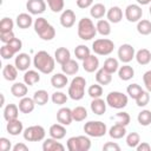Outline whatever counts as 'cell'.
<instances>
[{
	"mask_svg": "<svg viewBox=\"0 0 151 151\" xmlns=\"http://www.w3.org/2000/svg\"><path fill=\"white\" fill-rule=\"evenodd\" d=\"M134 100H136L137 106H139V107H144V106H146V105L149 104V101H150V92L143 90L142 93H140Z\"/></svg>",
	"mask_w": 151,
	"mask_h": 151,
	"instance_id": "cell-44",
	"label": "cell"
},
{
	"mask_svg": "<svg viewBox=\"0 0 151 151\" xmlns=\"http://www.w3.org/2000/svg\"><path fill=\"white\" fill-rule=\"evenodd\" d=\"M87 94H88L92 99H94V98H100L101 94H103V87H101V85H100V84H93V85H91V86L88 87V90H87Z\"/></svg>",
	"mask_w": 151,
	"mask_h": 151,
	"instance_id": "cell-43",
	"label": "cell"
},
{
	"mask_svg": "<svg viewBox=\"0 0 151 151\" xmlns=\"http://www.w3.org/2000/svg\"><path fill=\"white\" fill-rule=\"evenodd\" d=\"M97 27L90 18H81L78 22V37L81 40H91L97 34Z\"/></svg>",
	"mask_w": 151,
	"mask_h": 151,
	"instance_id": "cell-3",
	"label": "cell"
},
{
	"mask_svg": "<svg viewBox=\"0 0 151 151\" xmlns=\"http://www.w3.org/2000/svg\"><path fill=\"white\" fill-rule=\"evenodd\" d=\"M22 136L24 139L27 142H40L44 140L46 136V131L41 125H32L24 130Z\"/></svg>",
	"mask_w": 151,
	"mask_h": 151,
	"instance_id": "cell-8",
	"label": "cell"
},
{
	"mask_svg": "<svg viewBox=\"0 0 151 151\" xmlns=\"http://www.w3.org/2000/svg\"><path fill=\"white\" fill-rule=\"evenodd\" d=\"M137 31L142 35H149L151 33V21L147 19H142L137 22Z\"/></svg>",
	"mask_w": 151,
	"mask_h": 151,
	"instance_id": "cell-36",
	"label": "cell"
},
{
	"mask_svg": "<svg viewBox=\"0 0 151 151\" xmlns=\"http://www.w3.org/2000/svg\"><path fill=\"white\" fill-rule=\"evenodd\" d=\"M137 120L142 126H149L151 124V111L142 110L137 116Z\"/></svg>",
	"mask_w": 151,
	"mask_h": 151,
	"instance_id": "cell-39",
	"label": "cell"
},
{
	"mask_svg": "<svg viewBox=\"0 0 151 151\" xmlns=\"http://www.w3.org/2000/svg\"><path fill=\"white\" fill-rule=\"evenodd\" d=\"M72 117L76 122H83L87 118V111L84 106H77L72 110Z\"/></svg>",
	"mask_w": 151,
	"mask_h": 151,
	"instance_id": "cell-38",
	"label": "cell"
},
{
	"mask_svg": "<svg viewBox=\"0 0 151 151\" xmlns=\"http://www.w3.org/2000/svg\"><path fill=\"white\" fill-rule=\"evenodd\" d=\"M93 4V0H77V6L79 8H87Z\"/></svg>",
	"mask_w": 151,
	"mask_h": 151,
	"instance_id": "cell-58",
	"label": "cell"
},
{
	"mask_svg": "<svg viewBox=\"0 0 151 151\" xmlns=\"http://www.w3.org/2000/svg\"><path fill=\"white\" fill-rule=\"evenodd\" d=\"M114 118H116V123H118V124H122V125H124V126H127L129 124H130V120H131V118H130V114L127 113V112H118L116 116H114Z\"/></svg>",
	"mask_w": 151,
	"mask_h": 151,
	"instance_id": "cell-50",
	"label": "cell"
},
{
	"mask_svg": "<svg viewBox=\"0 0 151 151\" xmlns=\"http://www.w3.org/2000/svg\"><path fill=\"white\" fill-rule=\"evenodd\" d=\"M86 80L83 77H74L68 86V97L73 100H80L85 96Z\"/></svg>",
	"mask_w": 151,
	"mask_h": 151,
	"instance_id": "cell-4",
	"label": "cell"
},
{
	"mask_svg": "<svg viewBox=\"0 0 151 151\" xmlns=\"http://www.w3.org/2000/svg\"><path fill=\"white\" fill-rule=\"evenodd\" d=\"M27 85L25 83H14L11 86V93L15 97V98H24L27 94Z\"/></svg>",
	"mask_w": 151,
	"mask_h": 151,
	"instance_id": "cell-28",
	"label": "cell"
},
{
	"mask_svg": "<svg viewBox=\"0 0 151 151\" xmlns=\"http://www.w3.org/2000/svg\"><path fill=\"white\" fill-rule=\"evenodd\" d=\"M66 146L70 151H78V143H77V137H71L67 139Z\"/></svg>",
	"mask_w": 151,
	"mask_h": 151,
	"instance_id": "cell-57",
	"label": "cell"
},
{
	"mask_svg": "<svg viewBox=\"0 0 151 151\" xmlns=\"http://www.w3.org/2000/svg\"><path fill=\"white\" fill-rule=\"evenodd\" d=\"M106 101H104L101 98H94L91 101V111L94 114L101 116L106 112Z\"/></svg>",
	"mask_w": 151,
	"mask_h": 151,
	"instance_id": "cell-21",
	"label": "cell"
},
{
	"mask_svg": "<svg viewBox=\"0 0 151 151\" xmlns=\"http://www.w3.org/2000/svg\"><path fill=\"white\" fill-rule=\"evenodd\" d=\"M109 134L111 138L113 139H120L126 134V126L116 123L113 126H111V129L109 130Z\"/></svg>",
	"mask_w": 151,
	"mask_h": 151,
	"instance_id": "cell-31",
	"label": "cell"
},
{
	"mask_svg": "<svg viewBox=\"0 0 151 151\" xmlns=\"http://www.w3.org/2000/svg\"><path fill=\"white\" fill-rule=\"evenodd\" d=\"M90 54H91L90 48H88L86 45H78V46L74 48V55H76V58L79 59V60H85Z\"/></svg>",
	"mask_w": 151,
	"mask_h": 151,
	"instance_id": "cell-40",
	"label": "cell"
},
{
	"mask_svg": "<svg viewBox=\"0 0 151 151\" xmlns=\"http://www.w3.org/2000/svg\"><path fill=\"white\" fill-rule=\"evenodd\" d=\"M98 67H99V59L94 54H90L85 60H83V68L88 73L97 71Z\"/></svg>",
	"mask_w": 151,
	"mask_h": 151,
	"instance_id": "cell-15",
	"label": "cell"
},
{
	"mask_svg": "<svg viewBox=\"0 0 151 151\" xmlns=\"http://www.w3.org/2000/svg\"><path fill=\"white\" fill-rule=\"evenodd\" d=\"M96 27H97V32L104 37H106L111 33V25H110L109 20H103V19L98 20Z\"/></svg>",
	"mask_w": 151,
	"mask_h": 151,
	"instance_id": "cell-37",
	"label": "cell"
},
{
	"mask_svg": "<svg viewBox=\"0 0 151 151\" xmlns=\"http://www.w3.org/2000/svg\"><path fill=\"white\" fill-rule=\"evenodd\" d=\"M4 103H5V98H4V94H1V104H0V106H4Z\"/></svg>",
	"mask_w": 151,
	"mask_h": 151,
	"instance_id": "cell-62",
	"label": "cell"
},
{
	"mask_svg": "<svg viewBox=\"0 0 151 151\" xmlns=\"http://www.w3.org/2000/svg\"><path fill=\"white\" fill-rule=\"evenodd\" d=\"M61 71L66 76H74L79 71V65H78V63L76 60L70 59L68 61H66L65 64L61 65Z\"/></svg>",
	"mask_w": 151,
	"mask_h": 151,
	"instance_id": "cell-25",
	"label": "cell"
},
{
	"mask_svg": "<svg viewBox=\"0 0 151 151\" xmlns=\"http://www.w3.org/2000/svg\"><path fill=\"white\" fill-rule=\"evenodd\" d=\"M149 13H150V15H151V6H150V9H149Z\"/></svg>",
	"mask_w": 151,
	"mask_h": 151,
	"instance_id": "cell-63",
	"label": "cell"
},
{
	"mask_svg": "<svg viewBox=\"0 0 151 151\" xmlns=\"http://www.w3.org/2000/svg\"><path fill=\"white\" fill-rule=\"evenodd\" d=\"M32 24H34V22H33V19H32L31 14H28V13H20L17 17V25H18L19 28L26 29V28L31 27Z\"/></svg>",
	"mask_w": 151,
	"mask_h": 151,
	"instance_id": "cell-33",
	"label": "cell"
},
{
	"mask_svg": "<svg viewBox=\"0 0 151 151\" xmlns=\"http://www.w3.org/2000/svg\"><path fill=\"white\" fill-rule=\"evenodd\" d=\"M33 99H34V101H35L37 105H39V106H44L45 104H47L50 97H48L47 91H45V90H38V91L34 92V94H33Z\"/></svg>",
	"mask_w": 151,
	"mask_h": 151,
	"instance_id": "cell-34",
	"label": "cell"
},
{
	"mask_svg": "<svg viewBox=\"0 0 151 151\" xmlns=\"http://www.w3.org/2000/svg\"><path fill=\"white\" fill-rule=\"evenodd\" d=\"M118 76L119 79L123 81H127L134 77V70L130 65H123L118 68Z\"/></svg>",
	"mask_w": 151,
	"mask_h": 151,
	"instance_id": "cell-29",
	"label": "cell"
},
{
	"mask_svg": "<svg viewBox=\"0 0 151 151\" xmlns=\"http://www.w3.org/2000/svg\"><path fill=\"white\" fill-rule=\"evenodd\" d=\"M138 2V5H149L151 2V0H136Z\"/></svg>",
	"mask_w": 151,
	"mask_h": 151,
	"instance_id": "cell-61",
	"label": "cell"
},
{
	"mask_svg": "<svg viewBox=\"0 0 151 151\" xmlns=\"http://www.w3.org/2000/svg\"><path fill=\"white\" fill-rule=\"evenodd\" d=\"M40 81V74H39V71H35V70H27L25 71V74H24V83L28 86H33L35 85L37 83Z\"/></svg>",
	"mask_w": 151,
	"mask_h": 151,
	"instance_id": "cell-23",
	"label": "cell"
},
{
	"mask_svg": "<svg viewBox=\"0 0 151 151\" xmlns=\"http://www.w3.org/2000/svg\"><path fill=\"white\" fill-rule=\"evenodd\" d=\"M104 70H106L107 72H110L111 74L117 72L118 68H119V64H118V60L116 58H107L105 61H104V66H103Z\"/></svg>",
	"mask_w": 151,
	"mask_h": 151,
	"instance_id": "cell-41",
	"label": "cell"
},
{
	"mask_svg": "<svg viewBox=\"0 0 151 151\" xmlns=\"http://www.w3.org/2000/svg\"><path fill=\"white\" fill-rule=\"evenodd\" d=\"M103 150L104 151H120V146L117 143L113 142H107L103 145Z\"/></svg>",
	"mask_w": 151,
	"mask_h": 151,
	"instance_id": "cell-56",
	"label": "cell"
},
{
	"mask_svg": "<svg viewBox=\"0 0 151 151\" xmlns=\"http://www.w3.org/2000/svg\"><path fill=\"white\" fill-rule=\"evenodd\" d=\"M34 31L35 33L45 41H50L55 37V29L54 27L45 19V18H38L34 21Z\"/></svg>",
	"mask_w": 151,
	"mask_h": 151,
	"instance_id": "cell-2",
	"label": "cell"
},
{
	"mask_svg": "<svg viewBox=\"0 0 151 151\" xmlns=\"http://www.w3.org/2000/svg\"><path fill=\"white\" fill-rule=\"evenodd\" d=\"M46 1L51 11L54 13H59L64 9V0H46Z\"/></svg>",
	"mask_w": 151,
	"mask_h": 151,
	"instance_id": "cell-49",
	"label": "cell"
},
{
	"mask_svg": "<svg viewBox=\"0 0 151 151\" xmlns=\"http://www.w3.org/2000/svg\"><path fill=\"white\" fill-rule=\"evenodd\" d=\"M140 143V137L137 132H131L126 136V144L127 146L132 147V149H136L137 145Z\"/></svg>",
	"mask_w": 151,
	"mask_h": 151,
	"instance_id": "cell-47",
	"label": "cell"
},
{
	"mask_svg": "<svg viewBox=\"0 0 151 151\" xmlns=\"http://www.w3.org/2000/svg\"><path fill=\"white\" fill-rule=\"evenodd\" d=\"M143 81H144V85L146 87V91L151 92V70L146 71L143 74Z\"/></svg>",
	"mask_w": 151,
	"mask_h": 151,
	"instance_id": "cell-54",
	"label": "cell"
},
{
	"mask_svg": "<svg viewBox=\"0 0 151 151\" xmlns=\"http://www.w3.org/2000/svg\"><path fill=\"white\" fill-rule=\"evenodd\" d=\"M35 101L33 98H29V97H24V98H20V101H19V110L21 113H31L33 110H34V106H35Z\"/></svg>",
	"mask_w": 151,
	"mask_h": 151,
	"instance_id": "cell-17",
	"label": "cell"
},
{
	"mask_svg": "<svg viewBox=\"0 0 151 151\" xmlns=\"http://www.w3.org/2000/svg\"><path fill=\"white\" fill-rule=\"evenodd\" d=\"M76 22V13L72 9H64L60 15V25L65 28H70Z\"/></svg>",
	"mask_w": 151,
	"mask_h": 151,
	"instance_id": "cell-13",
	"label": "cell"
},
{
	"mask_svg": "<svg viewBox=\"0 0 151 151\" xmlns=\"http://www.w3.org/2000/svg\"><path fill=\"white\" fill-rule=\"evenodd\" d=\"M19 106H17L15 104H8L7 106H5L4 109V118L6 122L17 119L19 116Z\"/></svg>",
	"mask_w": 151,
	"mask_h": 151,
	"instance_id": "cell-24",
	"label": "cell"
},
{
	"mask_svg": "<svg viewBox=\"0 0 151 151\" xmlns=\"http://www.w3.org/2000/svg\"><path fill=\"white\" fill-rule=\"evenodd\" d=\"M51 99H52L53 104H55V105H64L67 101V96H66V93H64L61 91H57L52 94Z\"/></svg>",
	"mask_w": 151,
	"mask_h": 151,
	"instance_id": "cell-46",
	"label": "cell"
},
{
	"mask_svg": "<svg viewBox=\"0 0 151 151\" xmlns=\"http://www.w3.org/2000/svg\"><path fill=\"white\" fill-rule=\"evenodd\" d=\"M14 38H15V35H14L13 31H11V32H2V33H0V40H1L4 44H8V42H9V41H12Z\"/></svg>",
	"mask_w": 151,
	"mask_h": 151,
	"instance_id": "cell-53",
	"label": "cell"
},
{
	"mask_svg": "<svg viewBox=\"0 0 151 151\" xmlns=\"http://www.w3.org/2000/svg\"><path fill=\"white\" fill-rule=\"evenodd\" d=\"M7 46L14 52V54H17V53H19V51L22 48V41H21L20 39H18V38H14L12 41H9V42L7 44Z\"/></svg>",
	"mask_w": 151,
	"mask_h": 151,
	"instance_id": "cell-51",
	"label": "cell"
},
{
	"mask_svg": "<svg viewBox=\"0 0 151 151\" xmlns=\"http://www.w3.org/2000/svg\"><path fill=\"white\" fill-rule=\"evenodd\" d=\"M48 133L52 138L60 140L66 136V127H65V125H63L60 123L53 124V125H51V127L48 130Z\"/></svg>",
	"mask_w": 151,
	"mask_h": 151,
	"instance_id": "cell-20",
	"label": "cell"
},
{
	"mask_svg": "<svg viewBox=\"0 0 151 151\" xmlns=\"http://www.w3.org/2000/svg\"><path fill=\"white\" fill-rule=\"evenodd\" d=\"M78 151H88L91 149V140L86 136H77Z\"/></svg>",
	"mask_w": 151,
	"mask_h": 151,
	"instance_id": "cell-42",
	"label": "cell"
},
{
	"mask_svg": "<svg viewBox=\"0 0 151 151\" xmlns=\"http://www.w3.org/2000/svg\"><path fill=\"white\" fill-rule=\"evenodd\" d=\"M54 59L60 65L65 64L66 61H68L71 59V52H70V50L66 48V47H59V48H57L55 52H54Z\"/></svg>",
	"mask_w": 151,
	"mask_h": 151,
	"instance_id": "cell-22",
	"label": "cell"
},
{
	"mask_svg": "<svg viewBox=\"0 0 151 151\" xmlns=\"http://www.w3.org/2000/svg\"><path fill=\"white\" fill-rule=\"evenodd\" d=\"M84 132L90 137L99 138V137H103V136L106 134L107 126H106L105 123H103L100 120H90V122L85 123Z\"/></svg>",
	"mask_w": 151,
	"mask_h": 151,
	"instance_id": "cell-5",
	"label": "cell"
},
{
	"mask_svg": "<svg viewBox=\"0 0 151 151\" xmlns=\"http://www.w3.org/2000/svg\"><path fill=\"white\" fill-rule=\"evenodd\" d=\"M68 83L67 76L65 73H55L51 78V85L55 88H64Z\"/></svg>",
	"mask_w": 151,
	"mask_h": 151,
	"instance_id": "cell-27",
	"label": "cell"
},
{
	"mask_svg": "<svg viewBox=\"0 0 151 151\" xmlns=\"http://www.w3.org/2000/svg\"><path fill=\"white\" fill-rule=\"evenodd\" d=\"M11 149H12L11 140L5 138V137H1L0 138V150L1 151H9Z\"/></svg>",
	"mask_w": 151,
	"mask_h": 151,
	"instance_id": "cell-55",
	"label": "cell"
},
{
	"mask_svg": "<svg viewBox=\"0 0 151 151\" xmlns=\"http://www.w3.org/2000/svg\"><path fill=\"white\" fill-rule=\"evenodd\" d=\"M18 68L15 65H12V64H7L5 65L4 70H2V76L6 80L8 81H14L18 77Z\"/></svg>",
	"mask_w": 151,
	"mask_h": 151,
	"instance_id": "cell-30",
	"label": "cell"
},
{
	"mask_svg": "<svg viewBox=\"0 0 151 151\" xmlns=\"http://www.w3.org/2000/svg\"><path fill=\"white\" fill-rule=\"evenodd\" d=\"M136 55V52H134V47L130 44H123L119 48H118V57H119V60L127 64L130 63Z\"/></svg>",
	"mask_w": 151,
	"mask_h": 151,
	"instance_id": "cell-10",
	"label": "cell"
},
{
	"mask_svg": "<svg viewBox=\"0 0 151 151\" xmlns=\"http://www.w3.org/2000/svg\"><path fill=\"white\" fill-rule=\"evenodd\" d=\"M6 130H7V132H8L11 136H18V134H20V133L24 132V125H22V123L17 118V119H13V120L7 122Z\"/></svg>",
	"mask_w": 151,
	"mask_h": 151,
	"instance_id": "cell-18",
	"label": "cell"
},
{
	"mask_svg": "<svg viewBox=\"0 0 151 151\" xmlns=\"http://www.w3.org/2000/svg\"><path fill=\"white\" fill-rule=\"evenodd\" d=\"M13 27H14V22L11 18H2L1 21H0V33L2 32H11L13 31Z\"/></svg>",
	"mask_w": 151,
	"mask_h": 151,
	"instance_id": "cell-45",
	"label": "cell"
},
{
	"mask_svg": "<svg viewBox=\"0 0 151 151\" xmlns=\"http://www.w3.org/2000/svg\"><path fill=\"white\" fill-rule=\"evenodd\" d=\"M136 149H137V151H150L151 150V145L149 143H146V142H142V143H139L137 145Z\"/></svg>",
	"mask_w": 151,
	"mask_h": 151,
	"instance_id": "cell-59",
	"label": "cell"
},
{
	"mask_svg": "<svg viewBox=\"0 0 151 151\" xmlns=\"http://www.w3.org/2000/svg\"><path fill=\"white\" fill-rule=\"evenodd\" d=\"M134 58L139 65H147L151 61V52L147 48H140L136 52Z\"/></svg>",
	"mask_w": 151,
	"mask_h": 151,
	"instance_id": "cell-32",
	"label": "cell"
},
{
	"mask_svg": "<svg viewBox=\"0 0 151 151\" xmlns=\"http://www.w3.org/2000/svg\"><path fill=\"white\" fill-rule=\"evenodd\" d=\"M96 80L100 85H109L112 81V74L101 67L96 71Z\"/></svg>",
	"mask_w": 151,
	"mask_h": 151,
	"instance_id": "cell-26",
	"label": "cell"
},
{
	"mask_svg": "<svg viewBox=\"0 0 151 151\" xmlns=\"http://www.w3.org/2000/svg\"><path fill=\"white\" fill-rule=\"evenodd\" d=\"M14 65L19 71H27L28 67L31 66V57L27 53H19L15 57Z\"/></svg>",
	"mask_w": 151,
	"mask_h": 151,
	"instance_id": "cell-14",
	"label": "cell"
},
{
	"mask_svg": "<svg viewBox=\"0 0 151 151\" xmlns=\"http://www.w3.org/2000/svg\"><path fill=\"white\" fill-rule=\"evenodd\" d=\"M26 8L32 15H39L45 12L46 2L44 0H28L26 2Z\"/></svg>",
	"mask_w": 151,
	"mask_h": 151,
	"instance_id": "cell-11",
	"label": "cell"
},
{
	"mask_svg": "<svg viewBox=\"0 0 151 151\" xmlns=\"http://www.w3.org/2000/svg\"><path fill=\"white\" fill-rule=\"evenodd\" d=\"M143 15V9L139 5L136 4H131L127 5L125 8V18L127 21L130 22H138L142 19Z\"/></svg>",
	"mask_w": 151,
	"mask_h": 151,
	"instance_id": "cell-9",
	"label": "cell"
},
{
	"mask_svg": "<svg viewBox=\"0 0 151 151\" xmlns=\"http://www.w3.org/2000/svg\"><path fill=\"white\" fill-rule=\"evenodd\" d=\"M127 101H129L127 96L124 94L123 92L112 91L106 96V104L112 109L122 110L127 105Z\"/></svg>",
	"mask_w": 151,
	"mask_h": 151,
	"instance_id": "cell-6",
	"label": "cell"
},
{
	"mask_svg": "<svg viewBox=\"0 0 151 151\" xmlns=\"http://www.w3.org/2000/svg\"><path fill=\"white\" fill-rule=\"evenodd\" d=\"M42 150L44 151H64L65 146L60 142H58V139H54L51 137V138H47L44 140Z\"/></svg>",
	"mask_w": 151,
	"mask_h": 151,
	"instance_id": "cell-16",
	"label": "cell"
},
{
	"mask_svg": "<svg viewBox=\"0 0 151 151\" xmlns=\"http://www.w3.org/2000/svg\"><path fill=\"white\" fill-rule=\"evenodd\" d=\"M90 14L94 19H101L106 14L105 5H103V4H94L91 7V9H90Z\"/></svg>",
	"mask_w": 151,
	"mask_h": 151,
	"instance_id": "cell-35",
	"label": "cell"
},
{
	"mask_svg": "<svg viewBox=\"0 0 151 151\" xmlns=\"http://www.w3.org/2000/svg\"><path fill=\"white\" fill-rule=\"evenodd\" d=\"M13 151H28V146L24 143H17L13 147H12Z\"/></svg>",
	"mask_w": 151,
	"mask_h": 151,
	"instance_id": "cell-60",
	"label": "cell"
},
{
	"mask_svg": "<svg viewBox=\"0 0 151 151\" xmlns=\"http://www.w3.org/2000/svg\"><path fill=\"white\" fill-rule=\"evenodd\" d=\"M142 91H143V88H142V86L138 85V84H130V85L127 86V88H126L127 94H129L132 99H136V98L142 93Z\"/></svg>",
	"mask_w": 151,
	"mask_h": 151,
	"instance_id": "cell-48",
	"label": "cell"
},
{
	"mask_svg": "<svg viewBox=\"0 0 151 151\" xmlns=\"http://www.w3.org/2000/svg\"><path fill=\"white\" fill-rule=\"evenodd\" d=\"M55 65V59L46 51H39L33 58V66L44 74H50L53 72Z\"/></svg>",
	"mask_w": 151,
	"mask_h": 151,
	"instance_id": "cell-1",
	"label": "cell"
},
{
	"mask_svg": "<svg viewBox=\"0 0 151 151\" xmlns=\"http://www.w3.org/2000/svg\"><path fill=\"white\" fill-rule=\"evenodd\" d=\"M57 120L58 123L67 126L73 122V117H72V110L68 107H61L58 110L57 112Z\"/></svg>",
	"mask_w": 151,
	"mask_h": 151,
	"instance_id": "cell-12",
	"label": "cell"
},
{
	"mask_svg": "<svg viewBox=\"0 0 151 151\" xmlns=\"http://www.w3.org/2000/svg\"><path fill=\"white\" fill-rule=\"evenodd\" d=\"M113 48H114L113 41L106 38L96 39L92 42V50L98 55H109L113 52Z\"/></svg>",
	"mask_w": 151,
	"mask_h": 151,
	"instance_id": "cell-7",
	"label": "cell"
},
{
	"mask_svg": "<svg viewBox=\"0 0 151 151\" xmlns=\"http://www.w3.org/2000/svg\"><path fill=\"white\" fill-rule=\"evenodd\" d=\"M0 55L2 57V59L7 60V59L13 58L15 54H14V52L7 46V44H4V45L1 46V48H0Z\"/></svg>",
	"mask_w": 151,
	"mask_h": 151,
	"instance_id": "cell-52",
	"label": "cell"
},
{
	"mask_svg": "<svg viewBox=\"0 0 151 151\" xmlns=\"http://www.w3.org/2000/svg\"><path fill=\"white\" fill-rule=\"evenodd\" d=\"M107 20L112 24H118L123 19V11L118 6H112L107 12H106Z\"/></svg>",
	"mask_w": 151,
	"mask_h": 151,
	"instance_id": "cell-19",
	"label": "cell"
}]
</instances>
